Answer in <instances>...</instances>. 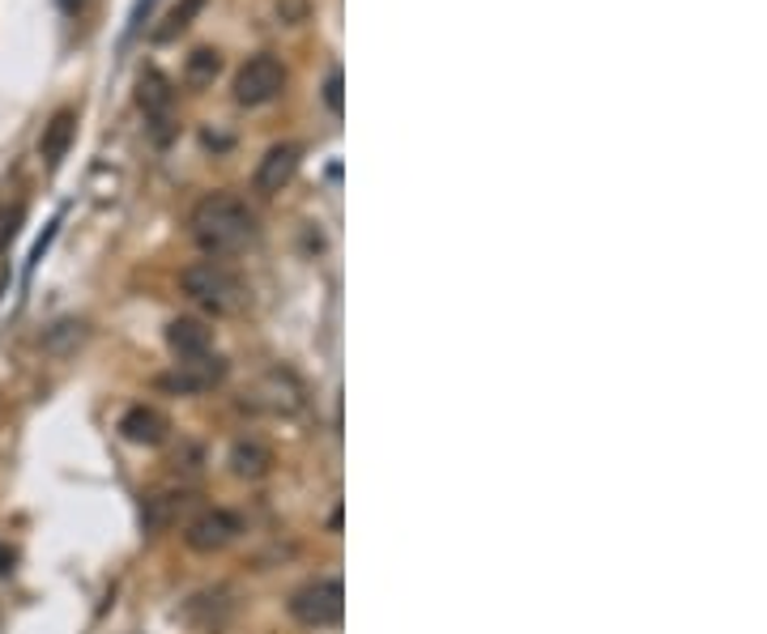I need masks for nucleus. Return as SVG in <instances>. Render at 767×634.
I'll list each match as a JSON object with an SVG mask.
<instances>
[{"mask_svg":"<svg viewBox=\"0 0 767 634\" xmlns=\"http://www.w3.org/2000/svg\"><path fill=\"white\" fill-rule=\"evenodd\" d=\"M282 86H286L282 60L269 55V51H260L252 60H244V69L235 73V102L239 107H264V102H273V98L282 95Z\"/></svg>","mask_w":767,"mask_h":634,"instance_id":"7ed1b4c3","label":"nucleus"},{"mask_svg":"<svg viewBox=\"0 0 767 634\" xmlns=\"http://www.w3.org/2000/svg\"><path fill=\"white\" fill-rule=\"evenodd\" d=\"M150 9H153V0H137V4H133V26H128L133 35L141 30V22H146V13H150Z\"/></svg>","mask_w":767,"mask_h":634,"instance_id":"6ab92c4d","label":"nucleus"},{"mask_svg":"<svg viewBox=\"0 0 767 634\" xmlns=\"http://www.w3.org/2000/svg\"><path fill=\"white\" fill-rule=\"evenodd\" d=\"M60 4H64V13H73V9L82 4V0H60Z\"/></svg>","mask_w":767,"mask_h":634,"instance_id":"412c9836","label":"nucleus"},{"mask_svg":"<svg viewBox=\"0 0 767 634\" xmlns=\"http://www.w3.org/2000/svg\"><path fill=\"white\" fill-rule=\"evenodd\" d=\"M201 9H205V0H180V4L166 13V26H162V30H153V39H158V43L175 39V35H180V30H184V26H188V22H193Z\"/></svg>","mask_w":767,"mask_h":634,"instance_id":"dca6fc26","label":"nucleus"},{"mask_svg":"<svg viewBox=\"0 0 767 634\" xmlns=\"http://www.w3.org/2000/svg\"><path fill=\"white\" fill-rule=\"evenodd\" d=\"M193 239L205 256H231L239 247H248L256 239V217L252 209L231 192L205 196L201 204L193 209Z\"/></svg>","mask_w":767,"mask_h":634,"instance_id":"f257e3e1","label":"nucleus"},{"mask_svg":"<svg viewBox=\"0 0 767 634\" xmlns=\"http://www.w3.org/2000/svg\"><path fill=\"white\" fill-rule=\"evenodd\" d=\"M22 204H13V209H0V247H9V239L17 235V226H22Z\"/></svg>","mask_w":767,"mask_h":634,"instance_id":"f3484780","label":"nucleus"},{"mask_svg":"<svg viewBox=\"0 0 767 634\" xmlns=\"http://www.w3.org/2000/svg\"><path fill=\"white\" fill-rule=\"evenodd\" d=\"M73 137H77V111H73V107H60V111L51 115V124L44 128V137H39V153H44V162H48L51 171L64 162Z\"/></svg>","mask_w":767,"mask_h":634,"instance_id":"9b49d317","label":"nucleus"},{"mask_svg":"<svg viewBox=\"0 0 767 634\" xmlns=\"http://www.w3.org/2000/svg\"><path fill=\"white\" fill-rule=\"evenodd\" d=\"M342 609H346V592H342V580H311L304 584L295 596H290V613L304 622V626H337L342 622Z\"/></svg>","mask_w":767,"mask_h":634,"instance_id":"20e7f679","label":"nucleus"},{"mask_svg":"<svg viewBox=\"0 0 767 634\" xmlns=\"http://www.w3.org/2000/svg\"><path fill=\"white\" fill-rule=\"evenodd\" d=\"M324 102H329V111H342V73H329V82H324Z\"/></svg>","mask_w":767,"mask_h":634,"instance_id":"a211bd4d","label":"nucleus"},{"mask_svg":"<svg viewBox=\"0 0 767 634\" xmlns=\"http://www.w3.org/2000/svg\"><path fill=\"white\" fill-rule=\"evenodd\" d=\"M137 102H141V111H146V120H150L153 141L166 146V141H171V102H175V90H171V82H166L158 69H146V73L137 77Z\"/></svg>","mask_w":767,"mask_h":634,"instance_id":"39448f33","label":"nucleus"},{"mask_svg":"<svg viewBox=\"0 0 767 634\" xmlns=\"http://www.w3.org/2000/svg\"><path fill=\"white\" fill-rule=\"evenodd\" d=\"M231 618V600L226 592H197L188 605H184V622L197 626L201 634H218Z\"/></svg>","mask_w":767,"mask_h":634,"instance_id":"9d476101","label":"nucleus"},{"mask_svg":"<svg viewBox=\"0 0 767 634\" xmlns=\"http://www.w3.org/2000/svg\"><path fill=\"white\" fill-rule=\"evenodd\" d=\"M299 162H304V149L295 146V141H277V146H269L264 149V158H260V166H256V175H252L256 192L277 196L290 179H295Z\"/></svg>","mask_w":767,"mask_h":634,"instance_id":"423d86ee","label":"nucleus"},{"mask_svg":"<svg viewBox=\"0 0 767 634\" xmlns=\"http://www.w3.org/2000/svg\"><path fill=\"white\" fill-rule=\"evenodd\" d=\"M120 435L128 443H141V447H158L166 439V418L150 409V405H133L124 418H120Z\"/></svg>","mask_w":767,"mask_h":634,"instance_id":"f8f14e48","label":"nucleus"},{"mask_svg":"<svg viewBox=\"0 0 767 634\" xmlns=\"http://www.w3.org/2000/svg\"><path fill=\"white\" fill-rule=\"evenodd\" d=\"M218 69H222L218 51L197 48L193 55H188V69H184V77H188V86H209V82L218 77Z\"/></svg>","mask_w":767,"mask_h":634,"instance_id":"2eb2a0df","label":"nucleus"},{"mask_svg":"<svg viewBox=\"0 0 767 634\" xmlns=\"http://www.w3.org/2000/svg\"><path fill=\"white\" fill-rule=\"evenodd\" d=\"M231 469H235V477L260 482V477L273 469V451L256 439H239L235 447H231Z\"/></svg>","mask_w":767,"mask_h":634,"instance_id":"ddd939ff","label":"nucleus"},{"mask_svg":"<svg viewBox=\"0 0 767 634\" xmlns=\"http://www.w3.org/2000/svg\"><path fill=\"white\" fill-rule=\"evenodd\" d=\"M166 345H171V353H175L180 362H197V358H205V353L213 349V333L205 328L201 320L180 315V320L166 324Z\"/></svg>","mask_w":767,"mask_h":634,"instance_id":"1a4fd4ad","label":"nucleus"},{"mask_svg":"<svg viewBox=\"0 0 767 634\" xmlns=\"http://www.w3.org/2000/svg\"><path fill=\"white\" fill-rule=\"evenodd\" d=\"M9 571H13V549L0 545V575H9Z\"/></svg>","mask_w":767,"mask_h":634,"instance_id":"aec40b11","label":"nucleus"},{"mask_svg":"<svg viewBox=\"0 0 767 634\" xmlns=\"http://www.w3.org/2000/svg\"><path fill=\"white\" fill-rule=\"evenodd\" d=\"M222 375H226V362L205 353V358H197V362H180L175 371L158 375V388L175 391V396H197V391L222 384Z\"/></svg>","mask_w":767,"mask_h":634,"instance_id":"0eeeda50","label":"nucleus"},{"mask_svg":"<svg viewBox=\"0 0 767 634\" xmlns=\"http://www.w3.org/2000/svg\"><path fill=\"white\" fill-rule=\"evenodd\" d=\"M235 537H239V515H231V511H201V515L188 520V529H184L188 549H197V554L226 549Z\"/></svg>","mask_w":767,"mask_h":634,"instance_id":"6e6552de","label":"nucleus"},{"mask_svg":"<svg viewBox=\"0 0 767 634\" xmlns=\"http://www.w3.org/2000/svg\"><path fill=\"white\" fill-rule=\"evenodd\" d=\"M188 502H193V494H184V489L180 494H153V498H146V524L150 529H166Z\"/></svg>","mask_w":767,"mask_h":634,"instance_id":"4468645a","label":"nucleus"},{"mask_svg":"<svg viewBox=\"0 0 767 634\" xmlns=\"http://www.w3.org/2000/svg\"><path fill=\"white\" fill-rule=\"evenodd\" d=\"M180 286H184V294H188L193 302H201L205 311H213V315H235V311L248 302L244 282H239L226 264H218V260L188 264V269L180 273Z\"/></svg>","mask_w":767,"mask_h":634,"instance_id":"f03ea898","label":"nucleus"}]
</instances>
